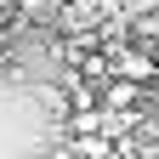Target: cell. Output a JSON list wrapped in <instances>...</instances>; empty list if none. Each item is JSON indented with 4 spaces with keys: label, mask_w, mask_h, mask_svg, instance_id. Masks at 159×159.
<instances>
[{
    "label": "cell",
    "mask_w": 159,
    "mask_h": 159,
    "mask_svg": "<svg viewBox=\"0 0 159 159\" xmlns=\"http://www.w3.org/2000/svg\"><path fill=\"white\" fill-rule=\"evenodd\" d=\"M114 74H125V80H142V85H148V80L159 74V63H153V57H142V51H125V57L114 63Z\"/></svg>",
    "instance_id": "obj_1"
},
{
    "label": "cell",
    "mask_w": 159,
    "mask_h": 159,
    "mask_svg": "<svg viewBox=\"0 0 159 159\" xmlns=\"http://www.w3.org/2000/svg\"><path fill=\"white\" fill-rule=\"evenodd\" d=\"M136 102H142V80H125V74H119L114 85H108V108L125 114V108H136Z\"/></svg>",
    "instance_id": "obj_2"
},
{
    "label": "cell",
    "mask_w": 159,
    "mask_h": 159,
    "mask_svg": "<svg viewBox=\"0 0 159 159\" xmlns=\"http://www.w3.org/2000/svg\"><path fill=\"white\" fill-rule=\"evenodd\" d=\"M68 125H74V136H85V131H97V125H102V108H97V102L74 108V114H68Z\"/></svg>",
    "instance_id": "obj_3"
},
{
    "label": "cell",
    "mask_w": 159,
    "mask_h": 159,
    "mask_svg": "<svg viewBox=\"0 0 159 159\" xmlns=\"http://www.w3.org/2000/svg\"><path fill=\"white\" fill-rule=\"evenodd\" d=\"M23 6H29V11H46V0H23Z\"/></svg>",
    "instance_id": "obj_4"
},
{
    "label": "cell",
    "mask_w": 159,
    "mask_h": 159,
    "mask_svg": "<svg viewBox=\"0 0 159 159\" xmlns=\"http://www.w3.org/2000/svg\"><path fill=\"white\" fill-rule=\"evenodd\" d=\"M0 74H11V57H6V51H0Z\"/></svg>",
    "instance_id": "obj_5"
}]
</instances>
